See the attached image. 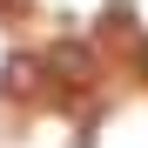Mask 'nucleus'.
Returning <instances> with one entry per match:
<instances>
[{"mask_svg":"<svg viewBox=\"0 0 148 148\" xmlns=\"http://www.w3.org/2000/svg\"><path fill=\"white\" fill-rule=\"evenodd\" d=\"M7 88L27 94V88H34V61H7Z\"/></svg>","mask_w":148,"mask_h":148,"instance_id":"obj_2","label":"nucleus"},{"mask_svg":"<svg viewBox=\"0 0 148 148\" xmlns=\"http://www.w3.org/2000/svg\"><path fill=\"white\" fill-rule=\"evenodd\" d=\"M47 67H54L61 81H88V74H94V54L67 40V47H54V54H47Z\"/></svg>","mask_w":148,"mask_h":148,"instance_id":"obj_1","label":"nucleus"},{"mask_svg":"<svg viewBox=\"0 0 148 148\" xmlns=\"http://www.w3.org/2000/svg\"><path fill=\"white\" fill-rule=\"evenodd\" d=\"M141 67H148V47H141Z\"/></svg>","mask_w":148,"mask_h":148,"instance_id":"obj_3","label":"nucleus"}]
</instances>
